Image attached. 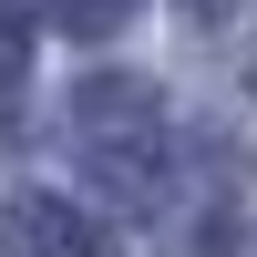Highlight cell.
Instances as JSON below:
<instances>
[{
    "label": "cell",
    "instance_id": "obj_1",
    "mask_svg": "<svg viewBox=\"0 0 257 257\" xmlns=\"http://www.w3.org/2000/svg\"><path fill=\"white\" fill-rule=\"evenodd\" d=\"M72 155H82V175H93L103 196L155 206V185H165V103L144 93L134 72L82 82L72 93Z\"/></svg>",
    "mask_w": 257,
    "mask_h": 257
},
{
    "label": "cell",
    "instance_id": "obj_2",
    "mask_svg": "<svg viewBox=\"0 0 257 257\" xmlns=\"http://www.w3.org/2000/svg\"><path fill=\"white\" fill-rule=\"evenodd\" d=\"M0 257H113V237H103L72 196L21 185V196H0Z\"/></svg>",
    "mask_w": 257,
    "mask_h": 257
},
{
    "label": "cell",
    "instance_id": "obj_3",
    "mask_svg": "<svg viewBox=\"0 0 257 257\" xmlns=\"http://www.w3.org/2000/svg\"><path fill=\"white\" fill-rule=\"evenodd\" d=\"M52 21H62V31H82V41H103V31L134 21V0H52Z\"/></svg>",
    "mask_w": 257,
    "mask_h": 257
},
{
    "label": "cell",
    "instance_id": "obj_4",
    "mask_svg": "<svg viewBox=\"0 0 257 257\" xmlns=\"http://www.w3.org/2000/svg\"><path fill=\"white\" fill-rule=\"evenodd\" d=\"M21 62H31V21L21 0H0V82H21Z\"/></svg>",
    "mask_w": 257,
    "mask_h": 257
},
{
    "label": "cell",
    "instance_id": "obj_5",
    "mask_svg": "<svg viewBox=\"0 0 257 257\" xmlns=\"http://www.w3.org/2000/svg\"><path fill=\"white\" fill-rule=\"evenodd\" d=\"M196 11H206V21H216V11H226V0H196Z\"/></svg>",
    "mask_w": 257,
    "mask_h": 257
},
{
    "label": "cell",
    "instance_id": "obj_6",
    "mask_svg": "<svg viewBox=\"0 0 257 257\" xmlns=\"http://www.w3.org/2000/svg\"><path fill=\"white\" fill-rule=\"evenodd\" d=\"M247 93H257V62H247Z\"/></svg>",
    "mask_w": 257,
    "mask_h": 257
}]
</instances>
